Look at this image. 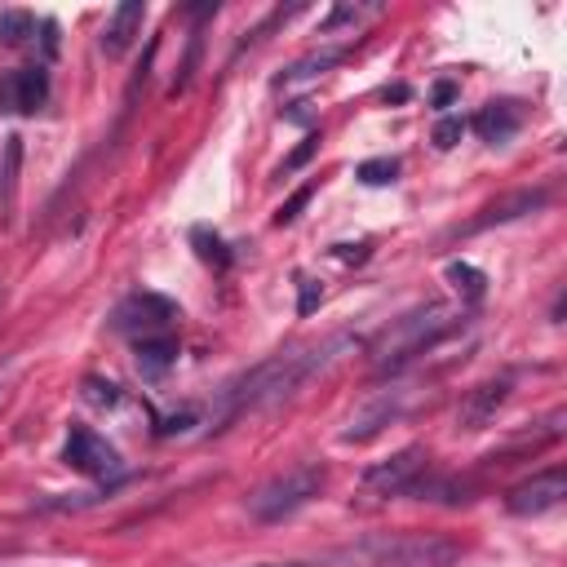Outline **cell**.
Segmentation results:
<instances>
[{"label":"cell","mask_w":567,"mask_h":567,"mask_svg":"<svg viewBox=\"0 0 567 567\" xmlns=\"http://www.w3.org/2000/svg\"><path fill=\"white\" fill-rule=\"evenodd\" d=\"M350 346H354V337L337 332V337H328V341H319V346H297V350H279V354L261 359L257 368H248L239 381H230V385L221 390V403H217V416H213V421L226 425V421H235L239 412L284 403V399L297 394L310 377H319L328 363H337Z\"/></svg>","instance_id":"cell-1"},{"label":"cell","mask_w":567,"mask_h":567,"mask_svg":"<svg viewBox=\"0 0 567 567\" xmlns=\"http://www.w3.org/2000/svg\"><path fill=\"white\" fill-rule=\"evenodd\" d=\"M465 306H447V301H425L416 310H408L403 319H394L381 341L372 346V368L377 372H399L403 363H412L416 354L434 350L439 341H447L452 332L465 328Z\"/></svg>","instance_id":"cell-2"},{"label":"cell","mask_w":567,"mask_h":567,"mask_svg":"<svg viewBox=\"0 0 567 567\" xmlns=\"http://www.w3.org/2000/svg\"><path fill=\"white\" fill-rule=\"evenodd\" d=\"M354 567H456L461 545L439 532H385L341 549Z\"/></svg>","instance_id":"cell-3"},{"label":"cell","mask_w":567,"mask_h":567,"mask_svg":"<svg viewBox=\"0 0 567 567\" xmlns=\"http://www.w3.org/2000/svg\"><path fill=\"white\" fill-rule=\"evenodd\" d=\"M319 487H323V465L301 461V465H292V470H284V474H275V478H266L261 487H252V492H248V514H252L257 523H284V518H292L301 505H310V501L319 496Z\"/></svg>","instance_id":"cell-4"},{"label":"cell","mask_w":567,"mask_h":567,"mask_svg":"<svg viewBox=\"0 0 567 567\" xmlns=\"http://www.w3.org/2000/svg\"><path fill=\"white\" fill-rule=\"evenodd\" d=\"M62 461L84 478H115L120 474V452L89 425H71V434L62 443Z\"/></svg>","instance_id":"cell-5"},{"label":"cell","mask_w":567,"mask_h":567,"mask_svg":"<svg viewBox=\"0 0 567 567\" xmlns=\"http://www.w3.org/2000/svg\"><path fill=\"white\" fill-rule=\"evenodd\" d=\"M177 319V306L159 292H128L115 315H111V328L115 332H142V337H159L168 323Z\"/></svg>","instance_id":"cell-6"},{"label":"cell","mask_w":567,"mask_h":567,"mask_svg":"<svg viewBox=\"0 0 567 567\" xmlns=\"http://www.w3.org/2000/svg\"><path fill=\"white\" fill-rule=\"evenodd\" d=\"M563 496H567V470L554 465V470H540V474L514 483L509 496H505V505H509V514H518V518H536V514L558 509Z\"/></svg>","instance_id":"cell-7"},{"label":"cell","mask_w":567,"mask_h":567,"mask_svg":"<svg viewBox=\"0 0 567 567\" xmlns=\"http://www.w3.org/2000/svg\"><path fill=\"white\" fill-rule=\"evenodd\" d=\"M412 408V390H403V385H390V390H377L354 416H350V425L341 430V439L346 443H368L372 434H381L390 421H399L403 412Z\"/></svg>","instance_id":"cell-8"},{"label":"cell","mask_w":567,"mask_h":567,"mask_svg":"<svg viewBox=\"0 0 567 567\" xmlns=\"http://www.w3.org/2000/svg\"><path fill=\"white\" fill-rule=\"evenodd\" d=\"M425 465H430V452H425L421 443H412V447L394 452L390 461H381V465L363 470V487H368V492H377V496H403V492H408V483H412L416 474H425Z\"/></svg>","instance_id":"cell-9"},{"label":"cell","mask_w":567,"mask_h":567,"mask_svg":"<svg viewBox=\"0 0 567 567\" xmlns=\"http://www.w3.org/2000/svg\"><path fill=\"white\" fill-rule=\"evenodd\" d=\"M49 97V71L44 66H18L0 75V111L9 115H31Z\"/></svg>","instance_id":"cell-10"},{"label":"cell","mask_w":567,"mask_h":567,"mask_svg":"<svg viewBox=\"0 0 567 567\" xmlns=\"http://www.w3.org/2000/svg\"><path fill=\"white\" fill-rule=\"evenodd\" d=\"M509 399V377H487L474 390H465V399L456 403V430H483L496 408Z\"/></svg>","instance_id":"cell-11"},{"label":"cell","mask_w":567,"mask_h":567,"mask_svg":"<svg viewBox=\"0 0 567 567\" xmlns=\"http://www.w3.org/2000/svg\"><path fill=\"white\" fill-rule=\"evenodd\" d=\"M545 199H549V190L545 186H536V190H514V195H501V199H492V204H483V213L465 226V235L470 230H487V226H501V221H514V217H523V213H536V208H545Z\"/></svg>","instance_id":"cell-12"},{"label":"cell","mask_w":567,"mask_h":567,"mask_svg":"<svg viewBox=\"0 0 567 567\" xmlns=\"http://www.w3.org/2000/svg\"><path fill=\"white\" fill-rule=\"evenodd\" d=\"M470 124H474V133H478L483 142L501 146V142H509V137L523 128V106L509 102V97H501V102H487Z\"/></svg>","instance_id":"cell-13"},{"label":"cell","mask_w":567,"mask_h":567,"mask_svg":"<svg viewBox=\"0 0 567 567\" xmlns=\"http://www.w3.org/2000/svg\"><path fill=\"white\" fill-rule=\"evenodd\" d=\"M142 18H146V4H142V0L115 4L111 22H106V31H102V53H106V58H120V53L133 44V35L142 31Z\"/></svg>","instance_id":"cell-14"},{"label":"cell","mask_w":567,"mask_h":567,"mask_svg":"<svg viewBox=\"0 0 567 567\" xmlns=\"http://www.w3.org/2000/svg\"><path fill=\"white\" fill-rule=\"evenodd\" d=\"M173 359H177V341H173L168 332H159V337H137V346H133V363H137L142 381H159V377L173 368Z\"/></svg>","instance_id":"cell-15"},{"label":"cell","mask_w":567,"mask_h":567,"mask_svg":"<svg viewBox=\"0 0 567 567\" xmlns=\"http://www.w3.org/2000/svg\"><path fill=\"white\" fill-rule=\"evenodd\" d=\"M346 58V44H328V49H319V53H306L301 62H292L279 80H310V75H319V71H328V66H337Z\"/></svg>","instance_id":"cell-16"},{"label":"cell","mask_w":567,"mask_h":567,"mask_svg":"<svg viewBox=\"0 0 567 567\" xmlns=\"http://www.w3.org/2000/svg\"><path fill=\"white\" fill-rule=\"evenodd\" d=\"M447 279H452V288H456L465 301H478L483 288H487V275L474 270V266H465V261H447Z\"/></svg>","instance_id":"cell-17"},{"label":"cell","mask_w":567,"mask_h":567,"mask_svg":"<svg viewBox=\"0 0 567 567\" xmlns=\"http://www.w3.org/2000/svg\"><path fill=\"white\" fill-rule=\"evenodd\" d=\"M190 244H195V252H199L204 261H213L217 270H226V266H230V248H226V239H221V235H213V230L195 226V230H190Z\"/></svg>","instance_id":"cell-18"},{"label":"cell","mask_w":567,"mask_h":567,"mask_svg":"<svg viewBox=\"0 0 567 567\" xmlns=\"http://www.w3.org/2000/svg\"><path fill=\"white\" fill-rule=\"evenodd\" d=\"M35 35V18L27 9H0V44H22Z\"/></svg>","instance_id":"cell-19"},{"label":"cell","mask_w":567,"mask_h":567,"mask_svg":"<svg viewBox=\"0 0 567 567\" xmlns=\"http://www.w3.org/2000/svg\"><path fill=\"white\" fill-rule=\"evenodd\" d=\"M354 177H359V182H368V186H385V182H394V177H399V159H394V155L363 159V164L354 168Z\"/></svg>","instance_id":"cell-20"},{"label":"cell","mask_w":567,"mask_h":567,"mask_svg":"<svg viewBox=\"0 0 567 567\" xmlns=\"http://www.w3.org/2000/svg\"><path fill=\"white\" fill-rule=\"evenodd\" d=\"M310 195H315V186H297L284 204H279V213H275V226H292L297 217H301V208L310 204Z\"/></svg>","instance_id":"cell-21"},{"label":"cell","mask_w":567,"mask_h":567,"mask_svg":"<svg viewBox=\"0 0 567 567\" xmlns=\"http://www.w3.org/2000/svg\"><path fill=\"white\" fill-rule=\"evenodd\" d=\"M199 35H190V44H186V58H182V71H177V80L168 84V97H177L186 84H190V75H195V66H199Z\"/></svg>","instance_id":"cell-22"},{"label":"cell","mask_w":567,"mask_h":567,"mask_svg":"<svg viewBox=\"0 0 567 567\" xmlns=\"http://www.w3.org/2000/svg\"><path fill=\"white\" fill-rule=\"evenodd\" d=\"M461 133H465V120H461V115H443V120L434 124V146H439V151H452V146L461 142Z\"/></svg>","instance_id":"cell-23"},{"label":"cell","mask_w":567,"mask_h":567,"mask_svg":"<svg viewBox=\"0 0 567 567\" xmlns=\"http://www.w3.org/2000/svg\"><path fill=\"white\" fill-rule=\"evenodd\" d=\"M84 399H89L93 408H115V403H120V385L89 377V381H84Z\"/></svg>","instance_id":"cell-24"},{"label":"cell","mask_w":567,"mask_h":567,"mask_svg":"<svg viewBox=\"0 0 567 567\" xmlns=\"http://www.w3.org/2000/svg\"><path fill=\"white\" fill-rule=\"evenodd\" d=\"M319 301H323V288H319V279H310V275H297V315H310Z\"/></svg>","instance_id":"cell-25"},{"label":"cell","mask_w":567,"mask_h":567,"mask_svg":"<svg viewBox=\"0 0 567 567\" xmlns=\"http://www.w3.org/2000/svg\"><path fill=\"white\" fill-rule=\"evenodd\" d=\"M315 151H319V137L310 133V137H306V142H301V146H297V151H292V155L284 159V173H292V168H301V164H306V159H310Z\"/></svg>","instance_id":"cell-26"},{"label":"cell","mask_w":567,"mask_h":567,"mask_svg":"<svg viewBox=\"0 0 567 567\" xmlns=\"http://www.w3.org/2000/svg\"><path fill=\"white\" fill-rule=\"evenodd\" d=\"M354 18H359V9H354V4H337V9L323 18V27H319V31H332V27H341V22H354Z\"/></svg>","instance_id":"cell-27"},{"label":"cell","mask_w":567,"mask_h":567,"mask_svg":"<svg viewBox=\"0 0 567 567\" xmlns=\"http://www.w3.org/2000/svg\"><path fill=\"white\" fill-rule=\"evenodd\" d=\"M430 102H434L439 111H443V106H452V102H456V84H452V80H439V84H434V93H430Z\"/></svg>","instance_id":"cell-28"},{"label":"cell","mask_w":567,"mask_h":567,"mask_svg":"<svg viewBox=\"0 0 567 567\" xmlns=\"http://www.w3.org/2000/svg\"><path fill=\"white\" fill-rule=\"evenodd\" d=\"M332 257L337 261H363L368 257V244H332Z\"/></svg>","instance_id":"cell-29"},{"label":"cell","mask_w":567,"mask_h":567,"mask_svg":"<svg viewBox=\"0 0 567 567\" xmlns=\"http://www.w3.org/2000/svg\"><path fill=\"white\" fill-rule=\"evenodd\" d=\"M381 97H385V102H408V84H390Z\"/></svg>","instance_id":"cell-30"},{"label":"cell","mask_w":567,"mask_h":567,"mask_svg":"<svg viewBox=\"0 0 567 567\" xmlns=\"http://www.w3.org/2000/svg\"><path fill=\"white\" fill-rule=\"evenodd\" d=\"M9 377H13V359L0 363V399H4V390H9Z\"/></svg>","instance_id":"cell-31"},{"label":"cell","mask_w":567,"mask_h":567,"mask_svg":"<svg viewBox=\"0 0 567 567\" xmlns=\"http://www.w3.org/2000/svg\"><path fill=\"white\" fill-rule=\"evenodd\" d=\"M252 567H306V563H252Z\"/></svg>","instance_id":"cell-32"}]
</instances>
